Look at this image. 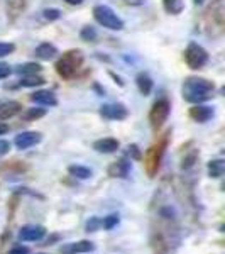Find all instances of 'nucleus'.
<instances>
[{
	"label": "nucleus",
	"instance_id": "obj_1",
	"mask_svg": "<svg viewBox=\"0 0 225 254\" xmlns=\"http://www.w3.org/2000/svg\"><path fill=\"white\" fill-rule=\"evenodd\" d=\"M214 90V81L205 78H188L183 85V98L190 104H202L212 97Z\"/></svg>",
	"mask_w": 225,
	"mask_h": 254
},
{
	"label": "nucleus",
	"instance_id": "obj_2",
	"mask_svg": "<svg viewBox=\"0 0 225 254\" xmlns=\"http://www.w3.org/2000/svg\"><path fill=\"white\" fill-rule=\"evenodd\" d=\"M93 17L100 26L107 27L110 31H120L124 29V20L110 9L109 5H95L93 7Z\"/></svg>",
	"mask_w": 225,
	"mask_h": 254
},
{
	"label": "nucleus",
	"instance_id": "obj_3",
	"mask_svg": "<svg viewBox=\"0 0 225 254\" xmlns=\"http://www.w3.org/2000/svg\"><path fill=\"white\" fill-rule=\"evenodd\" d=\"M83 63V55L81 51H68L63 55L58 63H56V71L63 78H71L76 73V69L80 68V64Z\"/></svg>",
	"mask_w": 225,
	"mask_h": 254
},
{
	"label": "nucleus",
	"instance_id": "obj_4",
	"mask_svg": "<svg viewBox=\"0 0 225 254\" xmlns=\"http://www.w3.org/2000/svg\"><path fill=\"white\" fill-rule=\"evenodd\" d=\"M207 61H208V53L200 46V44H196V43L188 44L186 51H185V63L191 69H200L205 66Z\"/></svg>",
	"mask_w": 225,
	"mask_h": 254
},
{
	"label": "nucleus",
	"instance_id": "obj_5",
	"mask_svg": "<svg viewBox=\"0 0 225 254\" xmlns=\"http://www.w3.org/2000/svg\"><path fill=\"white\" fill-rule=\"evenodd\" d=\"M169 110H171L169 102H168L166 98H159L156 104L153 105V109H151V112H149L151 126H153L154 129H159V127L166 122L168 116H169Z\"/></svg>",
	"mask_w": 225,
	"mask_h": 254
},
{
	"label": "nucleus",
	"instance_id": "obj_6",
	"mask_svg": "<svg viewBox=\"0 0 225 254\" xmlns=\"http://www.w3.org/2000/svg\"><path fill=\"white\" fill-rule=\"evenodd\" d=\"M41 139H43V136H41V132H36V130H26V132H20L15 136L14 139V144L17 149H29V147L39 144Z\"/></svg>",
	"mask_w": 225,
	"mask_h": 254
},
{
	"label": "nucleus",
	"instance_id": "obj_7",
	"mask_svg": "<svg viewBox=\"0 0 225 254\" xmlns=\"http://www.w3.org/2000/svg\"><path fill=\"white\" fill-rule=\"evenodd\" d=\"M100 114L109 121H124L127 117V109L122 104H105L100 107Z\"/></svg>",
	"mask_w": 225,
	"mask_h": 254
},
{
	"label": "nucleus",
	"instance_id": "obj_8",
	"mask_svg": "<svg viewBox=\"0 0 225 254\" xmlns=\"http://www.w3.org/2000/svg\"><path fill=\"white\" fill-rule=\"evenodd\" d=\"M46 236V229L43 225H26L20 229L19 239L26 241V243H32V241H41Z\"/></svg>",
	"mask_w": 225,
	"mask_h": 254
},
{
	"label": "nucleus",
	"instance_id": "obj_9",
	"mask_svg": "<svg viewBox=\"0 0 225 254\" xmlns=\"http://www.w3.org/2000/svg\"><path fill=\"white\" fill-rule=\"evenodd\" d=\"M93 249H95V244L90 243V241H78V243L64 244L59 251L61 254H85V253H92Z\"/></svg>",
	"mask_w": 225,
	"mask_h": 254
},
{
	"label": "nucleus",
	"instance_id": "obj_10",
	"mask_svg": "<svg viewBox=\"0 0 225 254\" xmlns=\"http://www.w3.org/2000/svg\"><path fill=\"white\" fill-rule=\"evenodd\" d=\"M31 100L38 105H43V107H55L58 104V98L49 90H38L31 95Z\"/></svg>",
	"mask_w": 225,
	"mask_h": 254
},
{
	"label": "nucleus",
	"instance_id": "obj_11",
	"mask_svg": "<svg viewBox=\"0 0 225 254\" xmlns=\"http://www.w3.org/2000/svg\"><path fill=\"white\" fill-rule=\"evenodd\" d=\"M22 110V105L15 100H5V102H0V122L2 121H9L14 116Z\"/></svg>",
	"mask_w": 225,
	"mask_h": 254
},
{
	"label": "nucleus",
	"instance_id": "obj_12",
	"mask_svg": "<svg viewBox=\"0 0 225 254\" xmlns=\"http://www.w3.org/2000/svg\"><path fill=\"white\" fill-rule=\"evenodd\" d=\"M215 116L214 109L208 107V105H195L193 109H190V117L193 119V121L200 122V124H203V122H208L212 117Z\"/></svg>",
	"mask_w": 225,
	"mask_h": 254
},
{
	"label": "nucleus",
	"instance_id": "obj_13",
	"mask_svg": "<svg viewBox=\"0 0 225 254\" xmlns=\"http://www.w3.org/2000/svg\"><path fill=\"white\" fill-rule=\"evenodd\" d=\"M93 149L98 151V153H104V154H110V153H115L118 149V141L113 137H104V139H98V141L93 142Z\"/></svg>",
	"mask_w": 225,
	"mask_h": 254
},
{
	"label": "nucleus",
	"instance_id": "obj_14",
	"mask_svg": "<svg viewBox=\"0 0 225 254\" xmlns=\"http://www.w3.org/2000/svg\"><path fill=\"white\" fill-rule=\"evenodd\" d=\"M58 55V48L51 43H43L36 48V58L43 60V61H49Z\"/></svg>",
	"mask_w": 225,
	"mask_h": 254
},
{
	"label": "nucleus",
	"instance_id": "obj_15",
	"mask_svg": "<svg viewBox=\"0 0 225 254\" xmlns=\"http://www.w3.org/2000/svg\"><path fill=\"white\" fill-rule=\"evenodd\" d=\"M129 171H130V163L125 161V159H120V161L113 163V165L110 166L109 173H110V176H115V178L117 176L118 178H127Z\"/></svg>",
	"mask_w": 225,
	"mask_h": 254
},
{
	"label": "nucleus",
	"instance_id": "obj_16",
	"mask_svg": "<svg viewBox=\"0 0 225 254\" xmlns=\"http://www.w3.org/2000/svg\"><path fill=\"white\" fill-rule=\"evenodd\" d=\"M136 83H137V88L142 95H149L151 90H153L154 83H153V78H151L147 73H139L137 78H136Z\"/></svg>",
	"mask_w": 225,
	"mask_h": 254
},
{
	"label": "nucleus",
	"instance_id": "obj_17",
	"mask_svg": "<svg viewBox=\"0 0 225 254\" xmlns=\"http://www.w3.org/2000/svg\"><path fill=\"white\" fill-rule=\"evenodd\" d=\"M163 7L168 14L178 15L185 9V0H163Z\"/></svg>",
	"mask_w": 225,
	"mask_h": 254
},
{
	"label": "nucleus",
	"instance_id": "obj_18",
	"mask_svg": "<svg viewBox=\"0 0 225 254\" xmlns=\"http://www.w3.org/2000/svg\"><path fill=\"white\" fill-rule=\"evenodd\" d=\"M69 175H73L75 178H80V180H88L92 178V170L87 166H80V165H71L68 168Z\"/></svg>",
	"mask_w": 225,
	"mask_h": 254
},
{
	"label": "nucleus",
	"instance_id": "obj_19",
	"mask_svg": "<svg viewBox=\"0 0 225 254\" xmlns=\"http://www.w3.org/2000/svg\"><path fill=\"white\" fill-rule=\"evenodd\" d=\"M225 165L222 159H214V161L208 163V173H210L212 178H220L224 175Z\"/></svg>",
	"mask_w": 225,
	"mask_h": 254
},
{
	"label": "nucleus",
	"instance_id": "obj_20",
	"mask_svg": "<svg viewBox=\"0 0 225 254\" xmlns=\"http://www.w3.org/2000/svg\"><path fill=\"white\" fill-rule=\"evenodd\" d=\"M41 64L38 63H26V64H20V66L17 68V73L22 76H27V75H38V73L41 71Z\"/></svg>",
	"mask_w": 225,
	"mask_h": 254
},
{
	"label": "nucleus",
	"instance_id": "obj_21",
	"mask_svg": "<svg viewBox=\"0 0 225 254\" xmlns=\"http://www.w3.org/2000/svg\"><path fill=\"white\" fill-rule=\"evenodd\" d=\"M19 83H20V87H41V85H44V78L36 76V75H27V76H24Z\"/></svg>",
	"mask_w": 225,
	"mask_h": 254
},
{
	"label": "nucleus",
	"instance_id": "obj_22",
	"mask_svg": "<svg viewBox=\"0 0 225 254\" xmlns=\"http://www.w3.org/2000/svg\"><path fill=\"white\" fill-rule=\"evenodd\" d=\"M80 38L83 41H95L97 39V31L92 26H85L80 32Z\"/></svg>",
	"mask_w": 225,
	"mask_h": 254
},
{
	"label": "nucleus",
	"instance_id": "obj_23",
	"mask_svg": "<svg viewBox=\"0 0 225 254\" xmlns=\"http://www.w3.org/2000/svg\"><path fill=\"white\" fill-rule=\"evenodd\" d=\"M46 116V109H41V107H34V109H29L26 112V117L27 121H34V119H41V117H44Z\"/></svg>",
	"mask_w": 225,
	"mask_h": 254
},
{
	"label": "nucleus",
	"instance_id": "obj_24",
	"mask_svg": "<svg viewBox=\"0 0 225 254\" xmlns=\"http://www.w3.org/2000/svg\"><path fill=\"white\" fill-rule=\"evenodd\" d=\"M118 220H120V219H118V215L117 214H112V215L105 217V219L102 220V225H104V227L107 229V231H110V229H113L118 224Z\"/></svg>",
	"mask_w": 225,
	"mask_h": 254
},
{
	"label": "nucleus",
	"instance_id": "obj_25",
	"mask_svg": "<svg viewBox=\"0 0 225 254\" xmlns=\"http://www.w3.org/2000/svg\"><path fill=\"white\" fill-rule=\"evenodd\" d=\"M43 17L53 22V20H58L61 17V10L59 9H46L43 12Z\"/></svg>",
	"mask_w": 225,
	"mask_h": 254
},
{
	"label": "nucleus",
	"instance_id": "obj_26",
	"mask_svg": "<svg viewBox=\"0 0 225 254\" xmlns=\"http://www.w3.org/2000/svg\"><path fill=\"white\" fill-rule=\"evenodd\" d=\"M14 49H15V46L12 43H0V58H3V56H9Z\"/></svg>",
	"mask_w": 225,
	"mask_h": 254
},
{
	"label": "nucleus",
	"instance_id": "obj_27",
	"mask_svg": "<svg viewBox=\"0 0 225 254\" xmlns=\"http://www.w3.org/2000/svg\"><path fill=\"white\" fill-rule=\"evenodd\" d=\"M102 225V220L100 219H97V217H93L92 220H88L87 222V231L88 232H95L98 227Z\"/></svg>",
	"mask_w": 225,
	"mask_h": 254
},
{
	"label": "nucleus",
	"instance_id": "obj_28",
	"mask_svg": "<svg viewBox=\"0 0 225 254\" xmlns=\"http://www.w3.org/2000/svg\"><path fill=\"white\" fill-rule=\"evenodd\" d=\"M12 73V69H10V66L7 63H2L0 61V80H3V78H7Z\"/></svg>",
	"mask_w": 225,
	"mask_h": 254
},
{
	"label": "nucleus",
	"instance_id": "obj_29",
	"mask_svg": "<svg viewBox=\"0 0 225 254\" xmlns=\"http://www.w3.org/2000/svg\"><path fill=\"white\" fill-rule=\"evenodd\" d=\"M9 151H10V142L9 141H3V139H0V156L7 154Z\"/></svg>",
	"mask_w": 225,
	"mask_h": 254
},
{
	"label": "nucleus",
	"instance_id": "obj_30",
	"mask_svg": "<svg viewBox=\"0 0 225 254\" xmlns=\"http://www.w3.org/2000/svg\"><path fill=\"white\" fill-rule=\"evenodd\" d=\"M122 3H125V5H130V7H141L146 3V0H120Z\"/></svg>",
	"mask_w": 225,
	"mask_h": 254
},
{
	"label": "nucleus",
	"instance_id": "obj_31",
	"mask_svg": "<svg viewBox=\"0 0 225 254\" xmlns=\"http://www.w3.org/2000/svg\"><path fill=\"white\" fill-rule=\"evenodd\" d=\"M9 254H29V249L24 248V246H17V248H14Z\"/></svg>",
	"mask_w": 225,
	"mask_h": 254
},
{
	"label": "nucleus",
	"instance_id": "obj_32",
	"mask_svg": "<svg viewBox=\"0 0 225 254\" xmlns=\"http://www.w3.org/2000/svg\"><path fill=\"white\" fill-rule=\"evenodd\" d=\"M5 132H9V126L3 124V122H0V136H3Z\"/></svg>",
	"mask_w": 225,
	"mask_h": 254
},
{
	"label": "nucleus",
	"instance_id": "obj_33",
	"mask_svg": "<svg viewBox=\"0 0 225 254\" xmlns=\"http://www.w3.org/2000/svg\"><path fill=\"white\" fill-rule=\"evenodd\" d=\"M64 2L69 5H80V3H83V0H64Z\"/></svg>",
	"mask_w": 225,
	"mask_h": 254
},
{
	"label": "nucleus",
	"instance_id": "obj_34",
	"mask_svg": "<svg viewBox=\"0 0 225 254\" xmlns=\"http://www.w3.org/2000/svg\"><path fill=\"white\" fill-rule=\"evenodd\" d=\"M203 2V0H195V3H196V5H198V3H202Z\"/></svg>",
	"mask_w": 225,
	"mask_h": 254
}]
</instances>
